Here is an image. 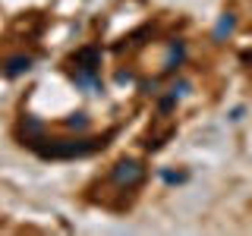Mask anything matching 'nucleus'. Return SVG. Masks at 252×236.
Segmentation results:
<instances>
[{"instance_id": "obj_2", "label": "nucleus", "mask_w": 252, "mask_h": 236, "mask_svg": "<svg viewBox=\"0 0 252 236\" xmlns=\"http://www.w3.org/2000/svg\"><path fill=\"white\" fill-rule=\"evenodd\" d=\"M110 179H114L117 186L132 189V186H139L142 179H145V167H142L139 161H120V164H114V170H110Z\"/></svg>"}, {"instance_id": "obj_4", "label": "nucleus", "mask_w": 252, "mask_h": 236, "mask_svg": "<svg viewBox=\"0 0 252 236\" xmlns=\"http://www.w3.org/2000/svg\"><path fill=\"white\" fill-rule=\"evenodd\" d=\"M76 69H98L101 66V47H82V51H76Z\"/></svg>"}, {"instance_id": "obj_6", "label": "nucleus", "mask_w": 252, "mask_h": 236, "mask_svg": "<svg viewBox=\"0 0 252 236\" xmlns=\"http://www.w3.org/2000/svg\"><path fill=\"white\" fill-rule=\"evenodd\" d=\"M29 69H32V57H26V54H16V57H10V60H6L3 73L10 76V79H16V76L29 73Z\"/></svg>"}, {"instance_id": "obj_8", "label": "nucleus", "mask_w": 252, "mask_h": 236, "mask_svg": "<svg viewBox=\"0 0 252 236\" xmlns=\"http://www.w3.org/2000/svg\"><path fill=\"white\" fill-rule=\"evenodd\" d=\"M233 29H236V16H233V13H224V16L218 19V26H215V41H224V38L230 35Z\"/></svg>"}, {"instance_id": "obj_11", "label": "nucleus", "mask_w": 252, "mask_h": 236, "mask_svg": "<svg viewBox=\"0 0 252 236\" xmlns=\"http://www.w3.org/2000/svg\"><path fill=\"white\" fill-rule=\"evenodd\" d=\"M186 91H189V82H186V79H180V82L170 85V94H173V98H183Z\"/></svg>"}, {"instance_id": "obj_7", "label": "nucleus", "mask_w": 252, "mask_h": 236, "mask_svg": "<svg viewBox=\"0 0 252 236\" xmlns=\"http://www.w3.org/2000/svg\"><path fill=\"white\" fill-rule=\"evenodd\" d=\"M183 57H186V44L177 38V41H170V51H167V60H164V69H167V73H170V69H177L180 63H183Z\"/></svg>"}, {"instance_id": "obj_10", "label": "nucleus", "mask_w": 252, "mask_h": 236, "mask_svg": "<svg viewBox=\"0 0 252 236\" xmlns=\"http://www.w3.org/2000/svg\"><path fill=\"white\" fill-rule=\"evenodd\" d=\"M161 179L164 183H186V173H173V170H161Z\"/></svg>"}, {"instance_id": "obj_12", "label": "nucleus", "mask_w": 252, "mask_h": 236, "mask_svg": "<svg viewBox=\"0 0 252 236\" xmlns=\"http://www.w3.org/2000/svg\"><path fill=\"white\" fill-rule=\"evenodd\" d=\"M243 114H246L243 107H233V110H230V120H243Z\"/></svg>"}, {"instance_id": "obj_1", "label": "nucleus", "mask_w": 252, "mask_h": 236, "mask_svg": "<svg viewBox=\"0 0 252 236\" xmlns=\"http://www.w3.org/2000/svg\"><path fill=\"white\" fill-rule=\"evenodd\" d=\"M104 142H94V139H57L51 145H35V151L41 157H82V154H92L94 148H101Z\"/></svg>"}, {"instance_id": "obj_9", "label": "nucleus", "mask_w": 252, "mask_h": 236, "mask_svg": "<svg viewBox=\"0 0 252 236\" xmlns=\"http://www.w3.org/2000/svg\"><path fill=\"white\" fill-rule=\"evenodd\" d=\"M63 123H66L69 129H85V126H89V117H85V114H69Z\"/></svg>"}, {"instance_id": "obj_3", "label": "nucleus", "mask_w": 252, "mask_h": 236, "mask_svg": "<svg viewBox=\"0 0 252 236\" xmlns=\"http://www.w3.org/2000/svg\"><path fill=\"white\" fill-rule=\"evenodd\" d=\"M69 76H73V82H76L82 91H89V94L101 91V76H98V69H73Z\"/></svg>"}, {"instance_id": "obj_5", "label": "nucleus", "mask_w": 252, "mask_h": 236, "mask_svg": "<svg viewBox=\"0 0 252 236\" xmlns=\"http://www.w3.org/2000/svg\"><path fill=\"white\" fill-rule=\"evenodd\" d=\"M41 136H44V123H41V120H35V117H26V120H22V139H26L29 145L35 148L38 142H44Z\"/></svg>"}]
</instances>
